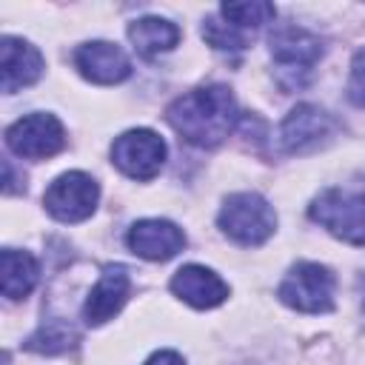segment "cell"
Returning a JSON list of instances; mask_svg holds the SVG:
<instances>
[{
    "label": "cell",
    "instance_id": "cell-1",
    "mask_svg": "<svg viewBox=\"0 0 365 365\" xmlns=\"http://www.w3.org/2000/svg\"><path fill=\"white\" fill-rule=\"evenodd\" d=\"M171 128L191 145H220L237 123V100L228 86H202L177 97L165 111Z\"/></svg>",
    "mask_w": 365,
    "mask_h": 365
},
{
    "label": "cell",
    "instance_id": "cell-2",
    "mask_svg": "<svg viewBox=\"0 0 365 365\" xmlns=\"http://www.w3.org/2000/svg\"><path fill=\"white\" fill-rule=\"evenodd\" d=\"M217 222L225 231V237H231L234 242H240V245H262L274 234L277 214L259 194L240 191V194H231L225 200V205L220 208Z\"/></svg>",
    "mask_w": 365,
    "mask_h": 365
},
{
    "label": "cell",
    "instance_id": "cell-3",
    "mask_svg": "<svg viewBox=\"0 0 365 365\" xmlns=\"http://www.w3.org/2000/svg\"><path fill=\"white\" fill-rule=\"evenodd\" d=\"M336 277L319 262H297L279 282V299L302 314H328L334 308Z\"/></svg>",
    "mask_w": 365,
    "mask_h": 365
},
{
    "label": "cell",
    "instance_id": "cell-4",
    "mask_svg": "<svg viewBox=\"0 0 365 365\" xmlns=\"http://www.w3.org/2000/svg\"><path fill=\"white\" fill-rule=\"evenodd\" d=\"M308 214L334 237L351 245H365V194L328 188L311 202Z\"/></svg>",
    "mask_w": 365,
    "mask_h": 365
},
{
    "label": "cell",
    "instance_id": "cell-5",
    "mask_svg": "<svg viewBox=\"0 0 365 365\" xmlns=\"http://www.w3.org/2000/svg\"><path fill=\"white\" fill-rule=\"evenodd\" d=\"M268 43H271V57L279 66V83L285 88H299L322 54L319 37H314L299 26H279L268 37Z\"/></svg>",
    "mask_w": 365,
    "mask_h": 365
},
{
    "label": "cell",
    "instance_id": "cell-6",
    "mask_svg": "<svg viewBox=\"0 0 365 365\" xmlns=\"http://www.w3.org/2000/svg\"><path fill=\"white\" fill-rule=\"evenodd\" d=\"M97 197L100 188L86 171H66L46 188L43 205L60 222H83L94 214Z\"/></svg>",
    "mask_w": 365,
    "mask_h": 365
},
{
    "label": "cell",
    "instance_id": "cell-7",
    "mask_svg": "<svg viewBox=\"0 0 365 365\" xmlns=\"http://www.w3.org/2000/svg\"><path fill=\"white\" fill-rule=\"evenodd\" d=\"M111 160L131 180H151L165 163V143L151 128H134L114 140Z\"/></svg>",
    "mask_w": 365,
    "mask_h": 365
},
{
    "label": "cell",
    "instance_id": "cell-8",
    "mask_svg": "<svg viewBox=\"0 0 365 365\" xmlns=\"http://www.w3.org/2000/svg\"><path fill=\"white\" fill-rule=\"evenodd\" d=\"M6 143L17 157L46 160L66 145V131L54 114H29L6 131Z\"/></svg>",
    "mask_w": 365,
    "mask_h": 365
},
{
    "label": "cell",
    "instance_id": "cell-9",
    "mask_svg": "<svg viewBox=\"0 0 365 365\" xmlns=\"http://www.w3.org/2000/svg\"><path fill=\"white\" fill-rule=\"evenodd\" d=\"M331 131H334V120L325 111H319L317 106L302 103L282 120L279 145L288 154H302V151L317 148L325 137H331Z\"/></svg>",
    "mask_w": 365,
    "mask_h": 365
},
{
    "label": "cell",
    "instance_id": "cell-10",
    "mask_svg": "<svg viewBox=\"0 0 365 365\" xmlns=\"http://www.w3.org/2000/svg\"><path fill=\"white\" fill-rule=\"evenodd\" d=\"M74 66L86 80L100 83V86L120 83V80H125L131 74V63H128L125 51L120 46H114V43H106V40L83 43L74 51Z\"/></svg>",
    "mask_w": 365,
    "mask_h": 365
},
{
    "label": "cell",
    "instance_id": "cell-11",
    "mask_svg": "<svg viewBox=\"0 0 365 365\" xmlns=\"http://www.w3.org/2000/svg\"><path fill=\"white\" fill-rule=\"evenodd\" d=\"M185 234L168 222V220H140L128 228V248L143 259H171L177 251H182Z\"/></svg>",
    "mask_w": 365,
    "mask_h": 365
},
{
    "label": "cell",
    "instance_id": "cell-12",
    "mask_svg": "<svg viewBox=\"0 0 365 365\" xmlns=\"http://www.w3.org/2000/svg\"><path fill=\"white\" fill-rule=\"evenodd\" d=\"M128 288H131V279H128V271L123 265H106L100 279L94 282L88 299H86V308H83V317L88 325H103L108 322L128 299Z\"/></svg>",
    "mask_w": 365,
    "mask_h": 365
},
{
    "label": "cell",
    "instance_id": "cell-13",
    "mask_svg": "<svg viewBox=\"0 0 365 365\" xmlns=\"http://www.w3.org/2000/svg\"><path fill=\"white\" fill-rule=\"evenodd\" d=\"M171 291L194 308H217L228 297V285L202 265H182L171 279Z\"/></svg>",
    "mask_w": 365,
    "mask_h": 365
},
{
    "label": "cell",
    "instance_id": "cell-14",
    "mask_svg": "<svg viewBox=\"0 0 365 365\" xmlns=\"http://www.w3.org/2000/svg\"><path fill=\"white\" fill-rule=\"evenodd\" d=\"M0 57H3V91L6 94H14L31 86L43 74V54L26 40L3 37Z\"/></svg>",
    "mask_w": 365,
    "mask_h": 365
},
{
    "label": "cell",
    "instance_id": "cell-15",
    "mask_svg": "<svg viewBox=\"0 0 365 365\" xmlns=\"http://www.w3.org/2000/svg\"><path fill=\"white\" fill-rule=\"evenodd\" d=\"M128 37L143 57H157L180 43V29L163 17H140L128 26Z\"/></svg>",
    "mask_w": 365,
    "mask_h": 365
},
{
    "label": "cell",
    "instance_id": "cell-16",
    "mask_svg": "<svg viewBox=\"0 0 365 365\" xmlns=\"http://www.w3.org/2000/svg\"><path fill=\"white\" fill-rule=\"evenodd\" d=\"M0 271H3V294L9 299H23L37 285V259L29 251L6 248L0 254Z\"/></svg>",
    "mask_w": 365,
    "mask_h": 365
},
{
    "label": "cell",
    "instance_id": "cell-17",
    "mask_svg": "<svg viewBox=\"0 0 365 365\" xmlns=\"http://www.w3.org/2000/svg\"><path fill=\"white\" fill-rule=\"evenodd\" d=\"M77 342V331L63 322V319H48L43 322L26 342L29 351H37V354H63L68 348H74Z\"/></svg>",
    "mask_w": 365,
    "mask_h": 365
},
{
    "label": "cell",
    "instance_id": "cell-18",
    "mask_svg": "<svg viewBox=\"0 0 365 365\" xmlns=\"http://www.w3.org/2000/svg\"><path fill=\"white\" fill-rule=\"evenodd\" d=\"M220 14H222L225 23H231V26H237L240 31L248 34V31H254V29L271 23V20L277 17V9H274L271 3L251 0V3H222Z\"/></svg>",
    "mask_w": 365,
    "mask_h": 365
},
{
    "label": "cell",
    "instance_id": "cell-19",
    "mask_svg": "<svg viewBox=\"0 0 365 365\" xmlns=\"http://www.w3.org/2000/svg\"><path fill=\"white\" fill-rule=\"evenodd\" d=\"M202 37L214 48H222V51H237V48H245L248 46V34L240 31L237 26L225 23V20H208L202 26Z\"/></svg>",
    "mask_w": 365,
    "mask_h": 365
},
{
    "label": "cell",
    "instance_id": "cell-20",
    "mask_svg": "<svg viewBox=\"0 0 365 365\" xmlns=\"http://www.w3.org/2000/svg\"><path fill=\"white\" fill-rule=\"evenodd\" d=\"M348 97H351L354 106H362L365 108V48H359L354 54L351 77H348Z\"/></svg>",
    "mask_w": 365,
    "mask_h": 365
},
{
    "label": "cell",
    "instance_id": "cell-21",
    "mask_svg": "<svg viewBox=\"0 0 365 365\" xmlns=\"http://www.w3.org/2000/svg\"><path fill=\"white\" fill-rule=\"evenodd\" d=\"M145 365H185V362H182V356L174 354V351H157V354H151V359H148Z\"/></svg>",
    "mask_w": 365,
    "mask_h": 365
}]
</instances>
